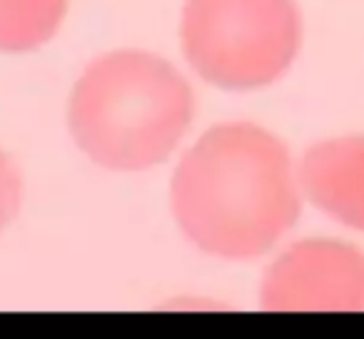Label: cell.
<instances>
[{
  "instance_id": "7a4b0ae2",
  "label": "cell",
  "mask_w": 364,
  "mask_h": 339,
  "mask_svg": "<svg viewBox=\"0 0 364 339\" xmlns=\"http://www.w3.org/2000/svg\"><path fill=\"white\" fill-rule=\"evenodd\" d=\"M193 120V85L172 63L147 50L95 58L68 100L73 142L110 173H145L170 160Z\"/></svg>"
},
{
  "instance_id": "8992f818",
  "label": "cell",
  "mask_w": 364,
  "mask_h": 339,
  "mask_svg": "<svg viewBox=\"0 0 364 339\" xmlns=\"http://www.w3.org/2000/svg\"><path fill=\"white\" fill-rule=\"evenodd\" d=\"M70 0H0V53H31L58 36Z\"/></svg>"
},
{
  "instance_id": "3957f363",
  "label": "cell",
  "mask_w": 364,
  "mask_h": 339,
  "mask_svg": "<svg viewBox=\"0 0 364 339\" xmlns=\"http://www.w3.org/2000/svg\"><path fill=\"white\" fill-rule=\"evenodd\" d=\"M180 45L210 85L259 90L292 68L302 16L294 0H185Z\"/></svg>"
},
{
  "instance_id": "277c9868",
  "label": "cell",
  "mask_w": 364,
  "mask_h": 339,
  "mask_svg": "<svg viewBox=\"0 0 364 339\" xmlns=\"http://www.w3.org/2000/svg\"><path fill=\"white\" fill-rule=\"evenodd\" d=\"M259 304L269 312H362L364 252L344 240H299L264 269Z\"/></svg>"
},
{
  "instance_id": "5b68a950",
  "label": "cell",
  "mask_w": 364,
  "mask_h": 339,
  "mask_svg": "<svg viewBox=\"0 0 364 339\" xmlns=\"http://www.w3.org/2000/svg\"><path fill=\"white\" fill-rule=\"evenodd\" d=\"M302 195L327 217L364 232V135L319 140L297 165Z\"/></svg>"
},
{
  "instance_id": "52a82bcc",
  "label": "cell",
  "mask_w": 364,
  "mask_h": 339,
  "mask_svg": "<svg viewBox=\"0 0 364 339\" xmlns=\"http://www.w3.org/2000/svg\"><path fill=\"white\" fill-rule=\"evenodd\" d=\"M23 205V180L16 162L6 150H0V232L16 220Z\"/></svg>"
},
{
  "instance_id": "6da1fadb",
  "label": "cell",
  "mask_w": 364,
  "mask_h": 339,
  "mask_svg": "<svg viewBox=\"0 0 364 339\" xmlns=\"http://www.w3.org/2000/svg\"><path fill=\"white\" fill-rule=\"evenodd\" d=\"M289 147L255 122H220L177 162L170 210L200 252L230 262L267 254L302 212Z\"/></svg>"
}]
</instances>
